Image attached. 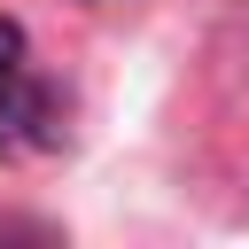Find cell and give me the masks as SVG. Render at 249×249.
Here are the masks:
<instances>
[{
  "label": "cell",
  "instance_id": "1",
  "mask_svg": "<svg viewBox=\"0 0 249 249\" xmlns=\"http://www.w3.org/2000/svg\"><path fill=\"white\" fill-rule=\"evenodd\" d=\"M62 140V101L31 62V39L16 16H0V156H31Z\"/></svg>",
  "mask_w": 249,
  "mask_h": 249
}]
</instances>
